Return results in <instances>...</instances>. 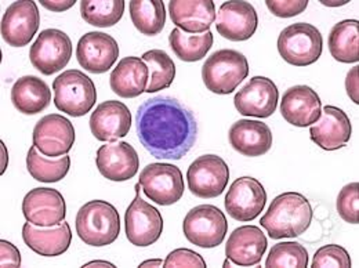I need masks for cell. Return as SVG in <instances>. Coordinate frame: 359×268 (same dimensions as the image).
Instances as JSON below:
<instances>
[{"label":"cell","mask_w":359,"mask_h":268,"mask_svg":"<svg viewBox=\"0 0 359 268\" xmlns=\"http://www.w3.org/2000/svg\"><path fill=\"white\" fill-rule=\"evenodd\" d=\"M141 145L156 159H182L195 145L198 123L179 100L166 95L145 100L135 114Z\"/></svg>","instance_id":"6da1fadb"},{"label":"cell","mask_w":359,"mask_h":268,"mask_svg":"<svg viewBox=\"0 0 359 268\" xmlns=\"http://www.w3.org/2000/svg\"><path fill=\"white\" fill-rule=\"evenodd\" d=\"M314 212L309 199L299 192H283L269 205L260 224L271 239L296 238L313 223Z\"/></svg>","instance_id":"7a4b0ae2"},{"label":"cell","mask_w":359,"mask_h":268,"mask_svg":"<svg viewBox=\"0 0 359 268\" xmlns=\"http://www.w3.org/2000/svg\"><path fill=\"white\" fill-rule=\"evenodd\" d=\"M75 224L79 238L94 248L114 243L121 232V217L116 208L101 199L85 203L76 215Z\"/></svg>","instance_id":"3957f363"},{"label":"cell","mask_w":359,"mask_h":268,"mask_svg":"<svg viewBox=\"0 0 359 268\" xmlns=\"http://www.w3.org/2000/svg\"><path fill=\"white\" fill-rule=\"evenodd\" d=\"M249 75L248 58L231 48L213 53L202 67V79L215 94H231Z\"/></svg>","instance_id":"277c9868"},{"label":"cell","mask_w":359,"mask_h":268,"mask_svg":"<svg viewBox=\"0 0 359 268\" xmlns=\"http://www.w3.org/2000/svg\"><path fill=\"white\" fill-rule=\"evenodd\" d=\"M54 104L58 111L79 118L89 114L97 101V91L89 76L78 69L58 75L53 82Z\"/></svg>","instance_id":"5b68a950"},{"label":"cell","mask_w":359,"mask_h":268,"mask_svg":"<svg viewBox=\"0 0 359 268\" xmlns=\"http://www.w3.org/2000/svg\"><path fill=\"white\" fill-rule=\"evenodd\" d=\"M323 39L313 24L296 22L286 27L278 38V51L290 65L309 67L322 55Z\"/></svg>","instance_id":"8992f818"},{"label":"cell","mask_w":359,"mask_h":268,"mask_svg":"<svg viewBox=\"0 0 359 268\" xmlns=\"http://www.w3.org/2000/svg\"><path fill=\"white\" fill-rule=\"evenodd\" d=\"M182 231L192 245L212 249L224 242L228 223L224 212L219 208L213 205H199L187 213L182 222Z\"/></svg>","instance_id":"52a82bcc"},{"label":"cell","mask_w":359,"mask_h":268,"mask_svg":"<svg viewBox=\"0 0 359 268\" xmlns=\"http://www.w3.org/2000/svg\"><path fill=\"white\" fill-rule=\"evenodd\" d=\"M138 182L147 198L161 206L177 203L185 189L180 168L170 163H151L145 166Z\"/></svg>","instance_id":"ba28073f"},{"label":"cell","mask_w":359,"mask_h":268,"mask_svg":"<svg viewBox=\"0 0 359 268\" xmlns=\"http://www.w3.org/2000/svg\"><path fill=\"white\" fill-rule=\"evenodd\" d=\"M141 184H135V201L126 210L125 227L129 242L138 248H147L158 242L163 231L161 212L147 203L141 196Z\"/></svg>","instance_id":"9c48e42d"},{"label":"cell","mask_w":359,"mask_h":268,"mask_svg":"<svg viewBox=\"0 0 359 268\" xmlns=\"http://www.w3.org/2000/svg\"><path fill=\"white\" fill-rule=\"evenodd\" d=\"M189 191L203 199L217 198L224 192L229 180V169L219 155H202L196 158L187 172Z\"/></svg>","instance_id":"30bf717a"},{"label":"cell","mask_w":359,"mask_h":268,"mask_svg":"<svg viewBox=\"0 0 359 268\" xmlns=\"http://www.w3.org/2000/svg\"><path fill=\"white\" fill-rule=\"evenodd\" d=\"M72 57V41L60 29H45L31 46L29 60L43 75H53L68 65Z\"/></svg>","instance_id":"8fae6325"},{"label":"cell","mask_w":359,"mask_h":268,"mask_svg":"<svg viewBox=\"0 0 359 268\" xmlns=\"http://www.w3.org/2000/svg\"><path fill=\"white\" fill-rule=\"evenodd\" d=\"M267 203V192L262 182L253 177L235 180L225 195V210L241 223L257 219Z\"/></svg>","instance_id":"7c38bea8"},{"label":"cell","mask_w":359,"mask_h":268,"mask_svg":"<svg viewBox=\"0 0 359 268\" xmlns=\"http://www.w3.org/2000/svg\"><path fill=\"white\" fill-rule=\"evenodd\" d=\"M41 14L35 1L20 0L7 7L1 18V38L8 46L24 47L36 35Z\"/></svg>","instance_id":"4fadbf2b"},{"label":"cell","mask_w":359,"mask_h":268,"mask_svg":"<svg viewBox=\"0 0 359 268\" xmlns=\"http://www.w3.org/2000/svg\"><path fill=\"white\" fill-rule=\"evenodd\" d=\"M75 142V128L62 115L43 116L34 129V147L50 158L67 155Z\"/></svg>","instance_id":"5bb4252c"},{"label":"cell","mask_w":359,"mask_h":268,"mask_svg":"<svg viewBox=\"0 0 359 268\" xmlns=\"http://www.w3.org/2000/svg\"><path fill=\"white\" fill-rule=\"evenodd\" d=\"M279 91L276 85L266 76L252 78L235 94L233 104L243 116L269 118L278 107Z\"/></svg>","instance_id":"9a60e30c"},{"label":"cell","mask_w":359,"mask_h":268,"mask_svg":"<svg viewBox=\"0 0 359 268\" xmlns=\"http://www.w3.org/2000/svg\"><path fill=\"white\" fill-rule=\"evenodd\" d=\"M95 165L104 179L121 182L135 177L140 159L133 145L118 140L98 148Z\"/></svg>","instance_id":"2e32d148"},{"label":"cell","mask_w":359,"mask_h":268,"mask_svg":"<svg viewBox=\"0 0 359 268\" xmlns=\"http://www.w3.org/2000/svg\"><path fill=\"white\" fill-rule=\"evenodd\" d=\"M259 27L257 11L249 1H225L217 13V32L228 41L245 42Z\"/></svg>","instance_id":"e0dca14e"},{"label":"cell","mask_w":359,"mask_h":268,"mask_svg":"<svg viewBox=\"0 0 359 268\" xmlns=\"http://www.w3.org/2000/svg\"><path fill=\"white\" fill-rule=\"evenodd\" d=\"M78 62L91 74L108 72L119 57L118 42L104 32H88L76 46Z\"/></svg>","instance_id":"ac0fdd59"},{"label":"cell","mask_w":359,"mask_h":268,"mask_svg":"<svg viewBox=\"0 0 359 268\" xmlns=\"http://www.w3.org/2000/svg\"><path fill=\"white\" fill-rule=\"evenodd\" d=\"M22 213L27 222L35 225H57L62 223L67 216L65 199L54 188H34L22 201Z\"/></svg>","instance_id":"d6986e66"},{"label":"cell","mask_w":359,"mask_h":268,"mask_svg":"<svg viewBox=\"0 0 359 268\" xmlns=\"http://www.w3.org/2000/svg\"><path fill=\"white\" fill-rule=\"evenodd\" d=\"M269 248L266 234L256 225H243L231 234L225 245V256L236 266H259Z\"/></svg>","instance_id":"ffe728a7"},{"label":"cell","mask_w":359,"mask_h":268,"mask_svg":"<svg viewBox=\"0 0 359 268\" xmlns=\"http://www.w3.org/2000/svg\"><path fill=\"white\" fill-rule=\"evenodd\" d=\"M132 128L130 109L122 101L108 100L101 102L90 118L91 134L105 142L118 141L128 135Z\"/></svg>","instance_id":"44dd1931"},{"label":"cell","mask_w":359,"mask_h":268,"mask_svg":"<svg viewBox=\"0 0 359 268\" xmlns=\"http://www.w3.org/2000/svg\"><path fill=\"white\" fill-rule=\"evenodd\" d=\"M280 114L290 125L309 128L319 119L322 114V102L318 93L310 86H293L282 95Z\"/></svg>","instance_id":"7402d4cb"},{"label":"cell","mask_w":359,"mask_h":268,"mask_svg":"<svg viewBox=\"0 0 359 268\" xmlns=\"http://www.w3.org/2000/svg\"><path fill=\"white\" fill-rule=\"evenodd\" d=\"M322 112L310 129L311 140L325 151H336L346 147L353 132L347 114L333 105L323 107Z\"/></svg>","instance_id":"603a6c76"},{"label":"cell","mask_w":359,"mask_h":268,"mask_svg":"<svg viewBox=\"0 0 359 268\" xmlns=\"http://www.w3.org/2000/svg\"><path fill=\"white\" fill-rule=\"evenodd\" d=\"M22 239L35 253L45 257H55L69 249L72 231L67 222L51 227H39L28 222L22 227Z\"/></svg>","instance_id":"cb8c5ba5"},{"label":"cell","mask_w":359,"mask_h":268,"mask_svg":"<svg viewBox=\"0 0 359 268\" xmlns=\"http://www.w3.org/2000/svg\"><path fill=\"white\" fill-rule=\"evenodd\" d=\"M169 14L181 31L205 34L216 20V6L212 0H172Z\"/></svg>","instance_id":"d4e9b609"},{"label":"cell","mask_w":359,"mask_h":268,"mask_svg":"<svg viewBox=\"0 0 359 268\" xmlns=\"http://www.w3.org/2000/svg\"><path fill=\"white\" fill-rule=\"evenodd\" d=\"M232 148L243 156H263L272 147V132L269 125L260 121H236L228 132Z\"/></svg>","instance_id":"484cf974"},{"label":"cell","mask_w":359,"mask_h":268,"mask_svg":"<svg viewBox=\"0 0 359 268\" xmlns=\"http://www.w3.org/2000/svg\"><path fill=\"white\" fill-rule=\"evenodd\" d=\"M149 69L138 57H125L114 68L109 85L112 91L122 98H135L148 86Z\"/></svg>","instance_id":"4316f807"},{"label":"cell","mask_w":359,"mask_h":268,"mask_svg":"<svg viewBox=\"0 0 359 268\" xmlns=\"http://www.w3.org/2000/svg\"><path fill=\"white\" fill-rule=\"evenodd\" d=\"M11 101L18 112L36 115L50 105L51 91L43 79L34 75L20 78L11 89Z\"/></svg>","instance_id":"83f0119b"},{"label":"cell","mask_w":359,"mask_h":268,"mask_svg":"<svg viewBox=\"0 0 359 268\" xmlns=\"http://www.w3.org/2000/svg\"><path fill=\"white\" fill-rule=\"evenodd\" d=\"M332 57L340 62L353 64L359 60V22L357 20H344L337 22L327 39Z\"/></svg>","instance_id":"f1b7e54d"},{"label":"cell","mask_w":359,"mask_h":268,"mask_svg":"<svg viewBox=\"0 0 359 268\" xmlns=\"http://www.w3.org/2000/svg\"><path fill=\"white\" fill-rule=\"evenodd\" d=\"M130 17L135 28L147 36L159 35L166 24V8L162 0H132Z\"/></svg>","instance_id":"f546056e"},{"label":"cell","mask_w":359,"mask_h":268,"mask_svg":"<svg viewBox=\"0 0 359 268\" xmlns=\"http://www.w3.org/2000/svg\"><path fill=\"white\" fill-rule=\"evenodd\" d=\"M27 168L29 175L41 182H58L68 175L71 169V158L68 155L50 158L43 155L36 147H32L28 151Z\"/></svg>","instance_id":"4dcf8cb0"},{"label":"cell","mask_w":359,"mask_h":268,"mask_svg":"<svg viewBox=\"0 0 359 268\" xmlns=\"http://www.w3.org/2000/svg\"><path fill=\"white\" fill-rule=\"evenodd\" d=\"M169 43L181 61L196 62L206 57L215 43V38L210 31L199 35H191L175 28L169 36Z\"/></svg>","instance_id":"1f68e13d"},{"label":"cell","mask_w":359,"mask_h":268,"mask_svg":"<svg viewBox=\"0 0 359 268\" xmlns=\"http://www.w3.org/2000/svg\"><path fill=\"white\" fill-rule=\"evenodd\" d=\"M141 60L149 69V82L147 93H156L168 89L176 78V64L163 50H149L142 54Z\"/></svg>","instance_id":"d6a6232c"},{"label":"cell","mask_w":359,"mask_h":268,"mask_svg":"<svg viewBox=\"0 0 359 268\" xmlns=\"http://www.w3.org/2000/svg\"><path fill=\"white\" fill-rule=\"evenodd\" d=\"M125 13L123 0H83L81 1L82 18L94 27L109 28L116 25Z\"/></svg>","instance_id":"836d02e7"},{"label":"cell","mask_w":359,"mask_h":268,"mask_svg":"<svg viewBox=\"0 0 359 268\" xmlns=\"http://www.w3.org/2000/svg\"><path fill=\"white\" fill-rule=\"evenodd\" d=\"M309 266V252L299 242H280L271 248L266 267L306 268Z\"/></svg>","instance_id":"e575fe53"},{"label":"cell","mask_w":359,"mask_h":268,"mask_svg":"<svg viewBox=\"0 0 359 268\" xmlns=\"http://www.w3.org/2000/svg\"><path fill=\"white\" fill-rule=\"evenodd\" d=\"M359 184L350 182L341 188L337 196V212L340 217L350 224L359 223Z\"/></svg>","instance_id":"d590c367"},{"label":"cell","mask_w":359,"mask_h":268,"mask_svg":"<svg viewBox=\"0 0 359 268\" xmlns=\"http://www.w3.org/2000/svg\"><path fill=\"white\" fill-rule=\"evenodd\" d=\"M351 267L348 252L340 245H326L316 250L313 259V268Z\"/></svg>","instance_id":"8d00e7d4"},{"label":"cell","mask_w":359,"mask_h":268,"mask_svg":"<svg viewBox=\"0 0 359 268\" xmlns=\"http://www.w3.org/2000/svg\"><path fill=\"white\" fill-rule=\"evenodd\" d=\"M163 267L205 268L206 263L202 259V256L198 255L196 252H194L191 249L180 248V249L173 250L172 253H169V256L163 262Z\"/></svg>","instance_id":"74e56055"},{"label":"cell","mask_w":359,"mask_h":268,"mask_svg":"<svg viewBox=\"0 0 359 268\" xmlns=\"http://www.w3.org/2000/svg\"><path fill=\"white\" fill-rule=\"evenodd\" d=\"M266 6L273 15L290 18L302 14L309 6V0H267Z\"/></svg>","instance_id":"f35d334b"},{"label":"cell","mask_w":359,"mask_h":268,"mask_svg":"<svg viewBox=\"0 0 359 268\" xmlns=\"http://www.w3.org/2000/svg\"><path fill=\"white\" fill-rule=\"evenodd\" d=\"M0 266L6 267H21L20 250L7 241H0Z\"/></svg>","instance_id":"ab89813d"},{"label":"cell","mask_w":359,"mask_h":268,"mask_svg":"<svg viewBox=\"0 0 359 268\" xmlns=\"http://www.w3.org/2000/svg\"><path fill=\"white\" fill-rule=\"evenodd\" d=\"M346 90L348 97L355 102L359 104V67H354L348 71L346 76Z\"/></svg>","instance_id":"60d3db41"},{"label":"cell","mask_w":359,"mask_h":268,"mask_svg":"<svg viewBox=\"0 0 359 268\" xmlns=\"http://www.w3.org/2000/svg\"><path fill=\"white\" fill-rule=\"evenodd\" d=\"M76 3V0H41V4L54 13H61V11H67L71 7H74Z\"/></svg>","instance_id":"b9f144b4"},{"label":"cell","mask_w":359,"mask_h":268,"mask_svg":"<svg viewBox=\"0 0 359 268\" xmlns=\"http://www.w3.org/2000/svg\"><path fill=\"white\" fill-rule=\"evenodd\" d=\"M85 268L89 267H115V264H112V263H108V262H102V260H95V262H90L88 264H85L83 266Z\"/></svg>","instance_id":"7bdbcfd3"},{"label":"cell","mask_w":359,"mask_h":268,"mask_svg":"<svg viewBox=\"0 0 359 268\" xmlns=\"http://www.w3.org/2000/svg\"><path fill=\"white\" fill-rule=\"evenodd\" d=\"M0 145H1V175H3L7 168V148L3 141L0 142Z\"/></svg>","instance_id":"ee69618b"},{"label":"cell","mask_w":359,"mask_h":268,"mask_svg":"<svg viewBox=\"0 0 359 268\" xmlns=\"http://www.w3.org/2000/svg\"><path fill=\"white\" fill-rule=\"evenodd\" d=\"M163 266V262L161 259H154V260H147L144 263L140 264V267H162Z\"/></svg>","instance_id":"f6af8a7d"},{"label":"cell","mask_w":359,"mask_h":268,"mask_svg":"<svg viewBox=\"0 0 359 268\" xmlns=\"http://www.w3.org/2000/svg\"><path fill=\"white\" fill-rule=\"evenodd\" d=\"M320 3L323 6H329V7H339V6H344L348 1L347 0H340V1H329V0H320Z\"/></svg>","instance_id":"bcb514c9"},{"label":"cell","mask_w":359,"mask_h":268,"mask_svg":"<svg viewBox=\"0 0 359 268\" xmlns=\"http://www.w3.org/2000/svg\"><path fill=\"white\" fill-rule=\"evenodd\" d=\"M231 266V263H229V259H226L224 262V267H229Z\"/></svg>","instance_id":"7dc6e473"}]
</instances>
